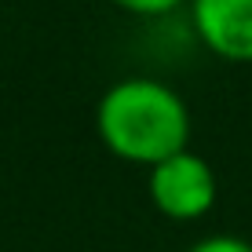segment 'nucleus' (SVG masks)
Listing matches in <instances>:
<instances>
[{"instance_id": "1", "label": "nucleus", "mask_w": 252, "mask_h": 252, "mask_svg": "<svg viewBox=\"0 0 252 252\" xmlns=\"http://www.w3.org/2000/svg\"><path fill=\"white\" fill-rule=\"evenodd\" d=\"M95 135L117 161L154 168L190 146V106L158 77H121L99 95Z\"/></svg>"}, {"instance_id": "2", "label": "nucleus", "mask_w": 252, "mask_h": 252, "mask_svg": "<svg viewBox=\"0 0 252 252\" xmlns=\"http://www.w3.org/2000/svg\"><path fill=\"white\" fill-rule=\"evenodd\" d=\"M146 194L164 220L194 223L216 208L220 179H216L212 164L187 146V150L158 161L154 168H146Z\"/></svg>"}, {"instance_id": "3", "label": "nucleus", "mask_w": 252, "mask_h": 252, "mask_svg": "<svg viewBox=\"0 0 252 252\" xmlns=\"http://www.w3.org/2000/svg\"><path fill=\"white\" fill-rule=\"evenodd\" d=\"M190 30L208 55L252 66V0H187Z\"/></svg>"}, {"instance_id": "4", "label": "nucleus", "mask_w": 252, "mask_h": 252, "mask_svg": "<svg viewBox=\"0 0 252 252\" xmlns=\"http://www.w3.org/2000/svg\"><path fill=\"white\" fill-rule=\"evenodd\" d=\"M110 4L128 15H139V19H164V15L179 11L187 0H110Z\"/></svg>"}, {"instance_id": "5", "label": "nucleus", "mask_w": 252, "mask_h": 252, "mask_svg": "<svg viewBox=\"0 0 252 252\" xmlns=\"http://www.w3.org/2000/svg\"><path fill=\"white\" fill-rule=\"evenodd\" d=\"M187 252H252V241L238 238V234H208V238L194 241Z\"/></svg>"}]
</instances>
